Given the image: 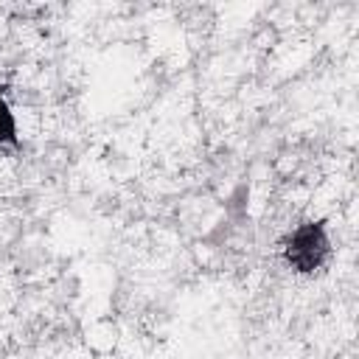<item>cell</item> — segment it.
Instances as JSON below:
<instances>
[{"label": "cell", "instance_id": "1", "mask_svg": "<svg viewBox=\"0 0 359 359\" xmlns=\"http://www.w3.org/2000/svg\"><path fill=\"white\" fill-rule=\"evenodd\" d=\"M328 250L331 247H328V236H325L323 224L320 222H306L292 233L283 252H286L289 266H294L297 272H314L328 258Z\"/></svg>", "mask_w": 359, "mask_h": 359}, {"label": "cell", "instance_id": "2", "mask_svg": "<svg viewBox=\"0 0 359 359\" xmlns=\"http://www.w3.org/2000/svg\"><path fill=\"white\" fill-rule=\"evenodd\" d=\"M14 115H11V109H8V104L3 101V95H0V143H8V140H14Z\"/></svg>", "mask_w": 359, "mask_h": 359}]
</instances>
